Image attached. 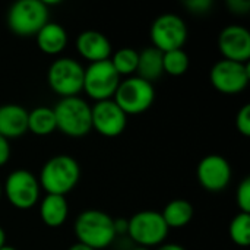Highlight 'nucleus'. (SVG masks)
I'll list each match as a JSON object with an SVG mask.
<instances>
[{
  "instance_id": "obj_1",
  "label": "nucleus",
  "mask_w": 250,
  "mask_h": 250,
  "mask_svg": "<svg viewBox=\"0 0 250 250\" xmlns=\"http://www.w3.org/2000/svg\"><path fill=\"white\" fill-rule=\"evenodd\" d=\"M78 243L94 250L105 249L116 237L114 220L104 211L86 209L81 212L73 226Z\"/></svg>"
},
{
  "instance_id": "obj_2",
  "label": "nucleus",
  "mask_w": 250,
  "mask_h": 250,
  "mask_svg": "<svg viewBox=\"0 0 250 250\" xmlns=\"http://www.w3.org/2000/svg\"><path fill=\"white\" fill-rule=\"evenodd\" d=\"M79 177L81 168L73 157L56 155L42 166L38 183L47 195L66 196L76 188Z\"/></svg>"
},
{
  "instance_id": "obj_3",
  "label": "nucleus",
  "mask_w": 250,
  "mask_h": 250,
  "mask_svg": "<svg viewBox=\"0 0 250 250\" xmlns=\"http://www.w3.org/2000/svg\"><path fill=\"white\" fill-rule=\"evenodd\" d=\"M57 130L70 138H82L92 130L91 107L79 97L62 98L53 108Z\"/></svg>"
},
{
  "instance_id": "obj_4",
  "label": "nucleus",
  "mask_w": 250,
  "mask_h": 250,
  "mask_svg": "<svg viewBox=\"0 0 250 250\" xmlns=\"http://www.w3.org/2000/svg\"><path fill=\"white\" fill-rule=\"evenodd\" d=\"M48 22V6L42 0H19L7 12V26L18 37H35Z\"/></svg>"
},
{
  "instance_id": "obj_5",
  "label": "nucleus",
  "mask_w": 250,
  "mask_h": 250,
  "mask_svg": "<svg viewBox=\"0 0 250 250\" xmlns=\"http://www.w3.org/2000/svg\"><path fill=\"white\" fill-rule=\"evenodd\" d=\"M155 100L154 85L148 81L141 79L139 76H130L125 81H120L113 101L122 108V111L129 114H141L146 111Z\"/></svg>"
},
{
  "instance_id": "obj_6",
  "label": "nucleus",
  "mask_w": 250,
  "mask_h": 250,
  "mask_svg": "<svg viewBox=\"0 0 250 250\" xmlns=\"http://www.w3.org/2000/svg\"><path fill=\"white\" fill-rule=\"evenodd\" d=\"M83 72L85 69L75 59L60 57L50 64L47 82L50 88L62 98L78 97V94L83 89Z\"/></svg>"
},
{
  "instance_id": "obj_7",
  "label": "nucleus",
  "mask_w": 250,
  "mask_h": 250,
  "mask_svg": "<svg viewBox=\"0 0 250 250\" xmlns=\"http://www.w3.org/2000/svg\"><path fill=\"white\" fill-rule=\"evenodd\" d=\"M127 234L141 248L160 246L167 239L168 227L160 212L146 209L136 212L127 220Z\"/></svg>"
},
{
  "instance_id": "obj_8",
  "label": "nucleus",
  "mask_w": 250,
  "mask_h": 250,
  "mask_svg": "<svg viewBox=\"0 0 250 250\" xmlns=\"http://www.w3.org/2000/svg\"><path fill=\"white\" fill-rule=\"evenodd\" d=\"M120 83V76L113 67L110 59L104 62L89 63L83 72V89L88 97L98 101L113 100Z\"/></svg>"
},
{
  "instance_id": "obj_9",
  "label": "nucleus",
  "mask_w": 250,
  "mask_h": 250,
  "mask_svg": "<svg viewBox=\"0 0 250 250\" xmlns=\"http://www.w3.org/2000/svg\"><path fill=\"white\" fill-rule=\"evenodd\" d=\"M209 81L211 85L221 94H227V95L240 94L249 85V63H239V62L223 59L211 67Z\"/></svg>"
},
{
  "instance_id": "obj_10",
  "label": "nucleus",
  "mask_w": 250,
  "mask_h": 250,
  "mask_svg": "<svg viewBox=\"0 0 250 250\" xmlns=\"http://www.w3.org/2000/svg\"><path fill=\"white\" fill-rule=\"evenodd\" d=\"M149 34L152 47L161 53H167L185 45L188 40V26L179 15L164 13L152 22Z\"/></svg>"
},
{
  "instance_id": "obj_11",
  "label": "nucleus",
  "mask_w": 250,
  "mask_h": 250,
  "mask_svg": "<svg viewBox=\"0 0 250 250\" xmlns=\"http://www.w3.org/2000/svg\"><path fill=\"white\" fill-rule=\"evenodd\" d=\"M4 195L15 208L29 209L40 199L38 179L28 170H15L6 179Z\"/></svg>"
},
{
  "instance_id": "obj_12",
  "label": "nucleus",
  "mask_w": 250,
  "mask_h": 250,
  "mask_svg": "<svg viewBox=\"0 0 250 250\" xmlns=\"http://www.w3.org/2000/svg\"><path fill=\"white\" fill-rule=\"evenodd\" d=\"M231 176L233 171L230 163L218 154L204 157L196 168L198 182L208 192L224 190L230 185Z\"/></svg>"
},
{
  "instance_id": "obj_13",
  "label": "nucleus",
  "mask_w": 250,
  "mask_h": 250,
  "mask_svg": "<svg viewBox=\"0 0 250 250\" xmlns=\"http://www.w3.org/2000/svg\"><path fill=\"white\" fill-rule=\"evenodd\" d=\"M91 125L100 135L105 138H116L126 129L127 116L113 100L98 101L91 107Z\"/></svg>"
},
{
  "instance_id": "obj_14",
  "label": "nucleus",
  "mask_w": 250,
  "mask_h": 250,
  "mask_svg": "<svg viewBox=\"0 0 250 250\" xmlns=\"http://www.w3.org/2000/svg\"><path fill=\"white\" fill-rule=\"evenodd\" d=\"M218 47L226 60L249 63L250 32L242 25H229L220 34Z\"/></svg>"
},
{
  "instance_id": "obj_15",
  "label": "nucleus",
  "mask_w": 250,
  "mask_h": 250,
  "mask_svg": "<svg viewBox=\"0 0 250 250\" xmlns=\"http://www.w3.org/2000/svg\"><path fill=\"white\" fill-rule=\"evenodd\" d=\"M76 50L89 63H97L108 60L111 57L113 47L110 40L103 32L88 29L78 35Z\"/></svg>"
},
{
  "instance_id": "obj_16",
  "label": "nucleus",
  "mask_w": 250,
  "mask_h": 250,
  "mask_svg": "<svg viewBox=\"0 0 250 250\" xmlns=\"http://www.w3.org/2000/svg\"><path fill=\"white\" fill-rule=\"evenodd\" d=\"M28 132V111L18 104L0 105V136L19 138Z\"/></svg>"
},
{
  "instance_id": "obj_17",
  "label": "nucleus",
  "mask_w": 250,
  "mask_h": 250,
  "mask_svg": "<svg viewBox=\"0 0 250 250\" xmlns=\"http://www.w3.org/2000/svg\"><path fill=\"white\" fill-rule=\"evenodd\" d=\"M38 48L48 54V56H57L60 54L66 45H67V32L66 29L56 22H47L35 35Z\"/></svg>"
},
{
  "instance_id": "obj_18",
  "label": "nucleus",
  "mask_w": 250,
  "mask_h": 250,
  "mask_svg": "<svg viewBox=\"0 0 250 250\" xmlns=\"http://www.w3.org/2000/svg\"><path fill=\"white\" fill-rule=\"evenodd\" d=\"M69 215V205L64 196L47 195L40 204V217L50 229L62 227Z\"/></svg>"
},
{
  "instance_id": "obj_19",
  "label": "nucleus",
  "mask_w": 250,
  "mask_h": 250,
  "mask_svg": "<svg viewBox=\"0 0 250 250\" xmlns=\"http://www.w3.org/2000/svg\"><path fill=\"white\" fill-rule=\"evenodd\" d=\"M166 226L170 229H182V227H186L192 218H193V214H195V209H193V205L186 201V199H174L171 202H168L163 212H160Z\"/></svg>"
},
{
  "instance_id": "obj_20",
  "label": "nucleus",
  "mask_w": 250,
  "mask_h": 250,
  "mask_svg": "<svg viewBox=\"0 0 250 250\" xmlns=\"http://www.w3.org/2000/svg\"><path fill=\"white\" fill-rule=\"evenodd\" d=\"M136 73L141 79L148 81L152 83V81H157L163 73V53L154 47H148L139 53L138 57V67Z\"/></svg>"
},
{
  "instance_id": "obj_21",
  "label": "nucleus",
  "mask_w": 250,
  "mask_h": 250,
  "mask_svg": "<svg viewBox=\"0 0 250 250\" xmlns=\"http://www.w3.org/2000/svg\"><path fill=\"white\" fill-rule=\"evenodd\" d=\"M28 130L37 136H47L57 130L54 111L50 107H37L28 113Z\"/></svg>"
},
{
  "instance_id": "obj_22",
  "label": "nucleus",
  "mask_w": 250,
  "mask_h": 250,
  "mask_svg": "<svg viewBox=\"0 0 250 250\" xmlns=\"http://www.w3.org/2000/svg\"><path fill=\"white\" fill-rule=\"evenodd\" d=\"M138 57H139V53L136 50L130 47H125V48L117 50L110 57V62L113 67L116 69V72L119 73V76L122 78V76H129L136 72Z\"/></svg>"
},
{
  "instance_id": "obj_23",
  "label": "nucleus",
  "mask_w": 250,
  "mask_h": 250,
  "mask_svg": "<svg viewBox=\"0 0 250 250\" xmlns=\"http://www.w3.org/2000/svg\"><path fill=\"white\" fill-rule=\"evenodd\" d=\"M189 64H190L189 56L183 48L163 53L164 73H168L171 76H182V75H185L188 72Z\"/></svg>"
},
{
  "instance_id": "obj_24",
  "label": "nucleus",
  "mask_w": 250,
  "mask_h": 250,
  "mask_svg": "<svg viewBox=\"0 0 250 250\" xmlns=\"http://www.w3.org/2000/svg\"><path fill=\"white\" fill-rule=\"evenodd\" d=\"M230 239L240 248L250 245V214L239 212L230 223Z\"/></svg>"
},
{
  "instance_id": "obj_25",
  "label": "nucleus",
  "mask_w": 250,
  "mask_h": 250,
  "mask_svg": "<svg viewBox=\"0 0 250 250\" xmlns=\"http://www.w3.org/2000/svg\"><path fill=\"white\" fill-rule=\"evenodd\" d=\"M236 199H237V205L240 208V212L250 214V179L245 177L240 185L239 189L236 192Z\"/></svg>"
},
{
  "instance_id": "obj_26",
  "label": "nucleus",
  "mask_w": 250,
  "mask_h": 250,
  "mask_svg": "<svg viewBox=\"0 0 250 250\" xmlns=\"http://www.w3.org/2000/svg\"><path fill=\"white\" fill-rule=\"evenodd\" d=\"M236 127L245 138L250 136V104H245L236 116Z\"/></svg>"
},
{
  "instance_id": "obj_27",
  "label": "nucleus",
  "mask_w": 250,
  "mask_h": 250,
  "mask_svg": "<svg viewBox=\"0 0 250 250\" xmlns=\"http://www.w3.org/2000/svg\"><path fill=\"white\" fill-rule=\"evenodd\" d=\"M185 6L196 15H204L211 10L212 1L211 0H188L185 1Z\"/></svg>"
},
{
  "instance_id": "obj_28",
  "label": "nucleus",
  "mask_w": 250,
  "mask_h": 250,
  "mask_svg": "<svg viewBox=\"0 0 250 250\" xmlns=\"http://www.w3.org/2000/svg\"><path fill=\"white\" fill-rule=\"evenodd\" d=\"M227 6L230 7V10H231L233 13L245 15V13L249 12L250 1H248V0H229V1H227Z\"/></svg>"
},
{
  "instance_id": "obj_29",
  "label": "nucleus",
  "mask_w": 250,
  "mask_h": 250,
  "mask_svg": "<svg viewBox=\"0 0 250 250\" xmlns=\"http://www.w3.org/2000/svg\"><path fill=\"white\" fill-rule=\"evenodd\" d=\"M10 158V145L9 141L0 136V167H3Z\"/></svg>"
},
{
  "instance_id": "obj_30",
  "label": "nucleus",
  "mask_w": 250,
  "mask_h": 250,
  "mask_svg": "<svg viewBox=\"0 0 250 250\" xmlns=\"http://www.w3.org/2000/svg\"><path fill=\"white\" fill-rule=\"evenodd\" d=\"M114 231L116 236L120 233H127V220H114Z\"/></svg>"
},
{
  "instance_id": "obj_31",
  "label": "nucleus",
  "mask_w": 250,
  "mask_h": 250,
  "mask_svg": "<svg viewBox=\"0 0 250 250\" xmlns=\"http://www.w3.org/2000/svg\"><path fill=\"white\" fill-rule=\"evenodd\" d=\"M157 250H186L182 245H177V243H163L158 246Z\"/></svg>"
},
{
  "instance_id": "obj_32",
  "label": "nucleus",
  "mask_w": 250,
  "mask_h": 250,
  "mask_svg": "<svg viewBox=\"0 0 250 250\" xmlns=\"http://www.w3.org/2000/svg\"><path fill=\"white\" fill-rule=\"evenodd\" d=\"M69 250H94V249H89V248H86V246H83V245H81V243H75V245H72Z\"/></svg>"
},
{
  "instance_id": "obj_33",
  "label": "nucleus",
  "mask_w": 250,
  "mask_h": 250,
  "mask_svg": "<svg viewBox=\"0 0 250 250\" xmlns=\"http://www.w3.org/2000/svg\"><path fill=\"white\" fill-rule=\"evenodd\" d=\"M3 246H6V233H4V230L0 227V249H1Z\"/></svg>"
},
{
  "instance_id": "obj_34",
  "label": "nucleus",
  "mask_w": 250,
  "mask_h": 250,
  "mask_svg": "<svg viewBox=\"0 0 250 250\" xmlns=\"http://www.w3.org/2000/svg\"><path fill=\"white\" fill-rule=\"evenodd\" d=\"M0 250H16L15 248H10V246H3Z\"/></svg>"
},
{
  "instance_id": "obj_35",
  "label": "nucleus",
  "mask_w": 250,
  "mask_h": 250,
  "mask_svg": "<svg viewBox=\"0 0 250 250\" xmlns=\"http://www.w3.org/2000/svg\"><path fill=\"white\" fill-rule=\"evenodd\" d=\"M133 250H149V249H148V248H141V246H139V248H135Z\"/></svg>"
},
{
  "instance_id": "obj_36",
  "label": "nucleus",
  "mask_w": 250,
  "mask_h": 250,
  "mask_svg": "<svg viewBox=\"0 0 250 250\" xmlns=\"http://www.w3.org/2000/svg\"><path fill=\"white\" fill-rule=\"evenodd\" d=\"M0 196H1V186H0Z\"/></svg>"
}]
</instances>
